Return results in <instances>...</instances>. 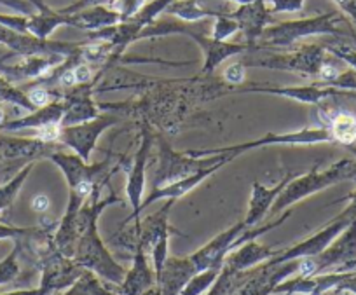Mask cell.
I'll return each mask as SVG.
<instances>
[{"mask_svg": "<svg viewBox=\"0 0 356 295\" xmlns=\"http://www.w3.org/2000/svg\"><path fill=\"white\" fill-rule=\"evenodd\" d=\"M178 82L177 88H170L163 82L149 93L129 98L124 104H98L100 111H107L115 115H128L150 128L163 129L166 133H177L191 109L201 102L211 100L213 96L203 89L204 86L182 88Z\"/></svg>", "mask_w": 356, "mask_h": 295, "instance_id": "6da1fadb", "label": "cell"}, {"mask_svg": "<svg viewBox=\"0 0 356 295\" xmlns=\"http://www.w3.org/2000/svg\"><path fill=\"white\" fill-rule=\"evenodd\" d=\"M344 180H355L356 182V161L355 159H341L335 164H332L328 170L318 171V166L313 168L309 173L296 177L285 189L282 194L276 198L275 205L269 210V215H278L283 210H286L292 205L299 203L300 200L307 198L311 194L323 191V189L330 187V185L339 184Z\"/></svg>", "mask_w": 356, "mask_h": 295, "instance_id": "7a4b0ae2", "label": "cell"}, {"mask_svg": "<svg viewBox=\"0 0 356 295\" xmlns=\"http://www.w3.org/2000/svg\"><path fill=\"white\" fill-rule=\"evenodd\" d=\"M327 273H356V218L320 255L300 259L297 271L304 278Z\"/></svg>", "mask_w": 356, "mask_h": 295, "instance_id": "3957f363", "label": "cell"}, {"mask_svg": "<svg viewBox=\"0 0 356 295\" xmlns=\"http://www.w3.org/2000/svg\"><path fill=\"white\" fill-rule=\"evenodd\" d=\"M74 260L82 269L93 271L98 278L121 285L128 271L119 266L98 234V221H93L79 238Z\"/></svg>", "mask_w": 356, "mask_h": 295, "instance_id": "277c9868", "label": "cell"}, {"mask_svg": "<svg viewBox=\"0 0 356 295\" xmlns=\"http://www.w3.org/2000/svg\"><path fill=\"white\" fill-rule=\"evenodd\" d=\"M332 142L330 128L327 126H316V128L299 129L296 133H283V135H275V133H267L264 138L253 140L248 143H239L232 147H222V149H200V150H187V156L191 157H210V156H231L232 159L238 157L245 150L257 149L264 145H314V143Z\"/></svg>", "mask_w": 356, "mask_h": 295, "instance_id": "5b68a950", "label": "cell"}, {"mask_svg": "<svg viewBox=\"0 0 356 295\" xmlns=\"http://www.w3.org/2000/svg\"><path fill=\"white\" fill-rule=\"evenodd\" d=\"M157 145H159V166H157L156 175H154L152 189L182 180V178L191 177V175L203 170V168L213 166V164L220 163L227 157L210 156L207 159V157H191L186 152L178 154L163 138H157Z\"/></svg>", "mask_w": 356, "mask_h": 295, "instance_id": "8992f818", "label": "cell"}, {"mask_svg": "<svg viewBox=\"0 0 356 295\" xmlns=\"http://www.w3.org/2000/svg\"><path fill=\"white\" fill-rule=\"evenodd\" d=\"M152 128L147 125H142V138H140V147L136 149V152L133 154V157H128L129 164L122 163V154L119 157V166H122L128 173V185H126V196H128V201L131 205L133 212L122 225H126L128 222L140 221V207H142V196H143V187H145V168L147 161H149L150 147H152Z\"/></svg>", "mask_w": 356, "mask_h": 295, "instance_id": "52a82bcc", "label": "cell"}, {"mask_svg": "<svg viewBox=\"0 0 356 295\" xmlns=\"http://www.w3.org/2000/svg\"><path fill=\"white\" fill-rule=\"evenodd\" d=\"M121 119L122 118H119V115L108 112V114L98 115V118L91 119V121L81 122V125L61 126L58 143H61L65 147H70L82 161L89 163L91 150L95 149L102 133L107 128H111V126H115L118 122H121Z\"/></svg>", "mask_w": 356, "mask_h": 295, "instance_id": "ba28073f", "label": "cell"}, {"mask_svg": "<svg viewBox=\"0 0 356 295\" xmlns=\"http://www.w3.org/2000/svg\"><path fill=\"white\" fill-rule=\"evenodd\" d=\"M355 218L349 217L346 212L339 214L337 217L332 218L327 225H325L321 231H318L316 234H313L311 238H307L306 241H300L297 245H293L292 248L286 250H280L273 259H269L267 262L269 264H283L289 262V260H296V259H304V257H314L320 255L339 234H341L344 229H348V225Z\"/></svg>", "mask_w": 356, "mask_h": 295, "instance_id": "9c48e42d", "label": "cell"}, {"mask_svg": "<svg viewBox=\"0 0 356 295\" xmlns=\"http://www.w3.org/2000/svg\"><path fill=\"white\" fill-rule=\"evenodd\" d=\"M299 264L300 259H296L283 264L266 262L255 269L252 267L248 280L238 288L234 295H271L280 283L299 271Z\"/></svg>", "mask_w": 356, "mask_h": 295, "instance_id": "30bf717a", "label": "cell"}, {"mask_svg": "<svg viewBox=\"0 0 356 295\" xmlns=\"http://www.w3.org/2000/svg\"><path fill=\"white\" fill-rule=\"evenodd\" d=\"M65 145L61 143H46L39 138H9L0 135V157L6 163L25 164L35 163L42 157H51V154L61 150Z\"/></svg>", "mask_w": 356, "mask_h": 295, "instance_id": "8fae6325", "label": "cell"}, {"mask_svg": "<svg viewBox=\"0 0 356 295\" xmlns=\"http://www.w3.org/2000/svg\"><path fill=\"white\" fill-rule=\"evenodd\" d=\"M243 231H246L245 221L236 224L234 228L227 229V231L220 232L218 236H215L207 246H203L201 250H197L194 255H191V260L196 266L197 273H203L207 269H220L224 266V260L227 257V253L231 252V245L239 238Z\"/></svg>", "mask_w": 356, "mask_h": 295, "instance_id": "7c38bea8", "label": "cell"}, {"mask_svg": "<svg viewBox=\"0 0 356 295\" xmlns=\"http://www.w3.org/2000/svg\"><path fill=\"white\" fill-rule=\"evenodd\" d=\"M197 271L191 257H168L163 273L157 278L152 295H180L184 287L196 276Z\"/></svg>", "mask_w": 356, "mask_h": 295, "instance_id": "4fadbf2b", "label": "cell"}, {"mask_svg": "<svg viewBox=\"0 0 356 295\" xmlns=\"http://www.w3.org/2000/svg\"><path fill=\"white\" fill-rule=\"evenodd\" d=\"M229 161H232L231 156L225 157L224 161H220V163L213 164V166H208V168H203V170L196 171V173H193L191 177L187 178H182V180H177V182H171V184L168 185H163V187H157V189H152V192L149 194V198H147L145 201H142V207H140V212L145 210L149 205L156 203V201L159 200H180L182 196H186L187 192L193 191L194 187H197V185L201 184L203 180H207L210 175H213L215 171L220 170L224 164H227Z\"/></svg>", "mask_w": 356, "mask_h": 295, "instance_id": "5bb4252c", "label": "cell"}, {"mask_svg": "<svg viewBox=\"0 0 356 295\" xmlns=\"http://www.w3.org/2000/svg\"><path fill=\"white\" fill-rule=\"evenodd\" d=\"M156 271L147 262V253L138 245L133 255V267L119 285V295H145L156 287Z\"/></svg>", "mask_w": 356, "mask_h": 295, "instance_id": "9a60e30c", "label": "cell"}, {"mask_svg": "<svg viewBox=\"0 0 356 295\" xmlns=\"http://www.w3.org/2000/svg\"><path fill=\"white\" fill-rule=\"evenodd\" d=\"M297 177L296 171H290L285 178H283L280 184H276L275 187L267 189L264 185H260L259 182H253V192H252V200H250V210L248 217L245 218L246 229H252L255 225H259L262 222V218L269 214L271 207L275 205L276 198L282 194L283 189Z\"/></svg>", "mask_w": 356, "mask_h": 295, "instance_id": "2e32d148", "label": "cell"}, {"mask_svg": "<svg viewBox=\"0 0 356 295\" xmlns=\"http://www.w3.org/2000/svg\"><path fill=\"white\" fill-rule=\"evenodd\" d=\"M278 252L280 250L275 252V250L267 248V246L259 245L253 239V241H248L239 246V248H236V252L227 253V257L224 260V266L236 271V273H241V271L252 269L257 264L267 262V260L273 259Z\"/></svg>", "mask_w": 356, "mask_h": 295, "instance_id": "e0dca14e", "label": "cell"}, {"mask_svg": "<svg viewBox=\"0 0 356 295\" xmlns=\"http://www.w3.org/2000/svg\"><path fill=\"white\" fill-rule=\"evenodd\" d=\"M65 118V104L63 100H54L51 104L39 107L33 111L32 114L26 115L23 119H16V121L6 122L2 125V129H23V128H44L49 125H60Z\"/></svg>", "mask_w": 356, "mask_h": 295, "instance_id": "ac0fdd59", "label": "cell"}, {"mask_svg": "<svg viewBox=\"0 0 356 295\" xmlns=\"http://www.w3.org/2000/svg\"><path fill=\"white\" fill-rule=\"evenodd\" d=\"M250 273H252V269L236 273V271L222 266L220 274H218V278L215 280V283L211 285V288L208 290L207 295H234L236 292H238V288L248 280Z\"/></svg>", "mask_w": 356, "mask_h": 295, "instance_id": "d6986e66", "label": "cell"}, {"mask_svg": "<svg viewBox=\"0 0 356 295\" xmlns=\"http://www.w3.org/2000/svg\"><path fill=\"white\" fill-rule=\"evenodd\" d=\"M63 295H119V294L108 290L93 271L84 269L81 276L75 280V283L72 285V287H68V290L65 292Z\"/></svg>", "mask_w": 356, "mask_h": 295, "instance_id": "ffe728a7", "label": "cell"}, {"mask_svg": "<svg viewBox=\"0 0 356 295\" xmlns=\"http://www.w3.org/2000/svg\"><path fill=\"white\" fill-rule=\"evenodd\" d=\"M32 168H33V163H29L22 171H19L18 175H16L15 178H13L11 182H9V184H6L0 187V212L11 207L13 201H15V198H16V194H18V191L22 189V185L25 184L26 177L30 175V171H32Z\"/></svg>", "mask_w": 356, "mask_h": 295, "instance_id": "44dd1931", "label": "cell"}, {"mask_svg": "<svg viewBox=\"0 0 356 295\" xmlns=\"http://www.w3.org/2000/svg\"><path fill=\"white\" fill-rule=\"evenodd\" d=\"M16 239V246L8 257H6L2 262H0V285L11 283L18 278L19 274V264H18V255L22 253V236Z\"/></svg>", "mask_w": 356, "mask_h": 295, "instance_id": "7402d4cb", "label": "cell"}, {"mask_svg": "<svg viewBox=\"0 0 356 295\" xmlns=\"http://www.w3.org/2000/svg\"><path fill=\"white\" fill-rule=\"evenodd\" d=\"M220 274V269H207L203 273H197L196 276H193V280L184 287L182 294L180 295H201L203 292L210 290L211 285L215 283V280Z\"/></svg>", "mask_w": 356, "mask_h": 295, "instance_id": "603a6c76", "label": "cell"}, {"mask_svg": "<svg viewBox=\"0 0 356 295\" xmlns=\"http://www.w3.org/2000/svg\"><path fill=\"white\" fill-rule=\"evenodd\" d=\"M224 81L231 86H239L245 82V65L234 63L225 68Z\"/></svg>", "mask_w": 356, "mask_h": 295, "instance_id": "cb8c5ba5", "label": "cell"}, {"mask_svg": "<svg viewBox=\"0 0 356 295\" xmlns=\"http://www.w3.org/2000/svg\"><path fill=\"white\" fill-rule=\"evenodd\" d=\"M35 231V228H9V225L0 224V239L2 238H19V236H29Z\"/></svg>", "mask_w": 356, "mask_h": 295, "instance_id": "d4e9b609", "label": "cell"}, {"mask_svg": "<svg viewBox=\"0 0 356 295\" xmlns=\"http://www.w3.org/2000/svg\"><path fill=\"white\" fill-rule=\"evenodd\" d=\"M74 74L77 84H89V82H93V70L89 68V65H77V67H74Z\"/></svg>", "mask_w": 356, "mask_h": 295, "instance_id": "484cf974", "label": "cell"}, {"mask_svg": "<svg viewBox=\"0 0 356 295\" xmlns=\"http://www.w3.org/2000/svg\"><path fill=\"white\" fill-rule=\"evenodd\" d=\"M49 205H51L49 198H47V196H44V194L35 196V198H33V201H32V208L35 212H39V214L46 212L47 208H49Z\"/></svg>", "mask_w": 356, "mask_h": 295, "instance_id": "4316f807", "label": "cell"}, {"mask_svg": "<svg viewBox=\"0 0 356 295\" xmlns=\"http://www.w3.org/2000/svg\"><path fill=\"white\" fill-rule=\"evenodd\" d=\"M0 295H53V292H49L44 287H39V288H33V290H18V292H11V294H0Z\"/></svg>", "mask_w": 356, "mask_h": 295, "instance_id": "83f0119b", "label": "cell"}, {"mask_svg": "<svg viewBox=\"0 0 356 295\" xmlns=\"http://www.w3.org/2000/svg\"><path fill=\"white\" fill-rule=\"evenodd\" d=\"M344 200H349L348 208H346L344 212H346V214H348L351 218H356V191L351 192V194H349V196H346Z\"/></svg>", "mask_w": 356, "mask_h": 295, "instance_id": "f1b7e54d", "label": "cell"}, {"mask_svg": "<svg viewBox=\"0 0 356 295\" xmlns=\"http://www.w3.org/2000/svg\"><path fill=\"white\" fill-rule=\"evenodd\" d=\"M335 53H337L339 56L346 61V63H349L356 70V53H351V51H341V53H339V51H335Z\"/></svg>", "mask_w": 356, "mask_h": 295, "instance_id": "f546056e", "label": "cell"}, {"mask_svg": "<svg viewBox=\"0 0 356 295\" xmlns=\"http://www.w3.org/2000/svg\"><path fill=\"white\" fill-rule=\"evenodd\" d=\"M346 149H348V150H349V152H351V154H353V156H355V157H356V147H355V145H348V147H346Z\"/></svg>", "mask_w": 356, "mask_h": 295, "instance_id": "4dcf8cb0", "label": "cell"}, {"mask_svg": "<svg viewBox=\"0 0 356 295\" xmlns=\"http://www.w3.org/2000/svg\"><path fill=\"white\" fill-rule=\"evenodd\" d=\"M152 290H154V288H152ZM152 290H150V292H147V294H145V295H152Z\"/></svg>", "mask_w": 356, "mask_h": 295, "instance_id": "1f68e13d", "label": "cell"}]
</instances>
